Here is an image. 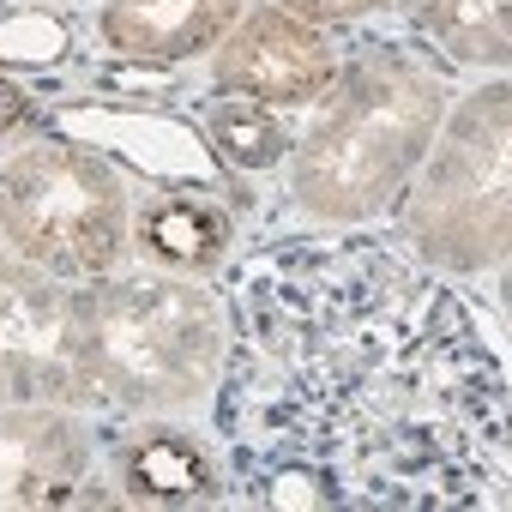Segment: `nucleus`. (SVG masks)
<instances>
[{
  "mask_svg": "<svg viewBox=\"0 0 512 512\" xmlns=\"http://www.w3.org/2000/svg\"><path fill=\"white\" fill-rule=\"evenodd\" d=\"M217 428L235 482L314 464L350 512L506 506V362L380 235H296L229 272Z\"/></svg>",
  "mask_w": 512,
  "mask_h": 512,
  "instance_id": "obj_1",
  "label": "nucleus"
},
{
  "mask_svg": "<svg viewBox=\"0 0 512 512\" xmlns=\"http://www.w3.org/2000/svg\"><path fill=\"white\" fill-rule=\"evenodd\" d=\"M452 103V73L404 43H362L338 61V79L290 139V199L314 223L386 217L428 157Z\"/></svg>",
  "mask_w": 512,
  "mask_h": 512,
  "instance_id": "obj_2",
  "label": "nucleus"
},
{
  "mask_svg": "<svg viewBox=\"0 0 512 512\" xmlns=\"http://www.w3.org/2000/svg\"><path fill=\"white\" fill-rule=\"evenodd\" d=\"M97 404L133 416H181L211 398L223 374V302L199 278H97L85 290Z\"/></svg>",
  "mask_w": 512,
  "mask_h": 512,
  "instance_id": "obj_3",
  "label": "nucleus"
},
{
  "mask_svg": "<svg viewBox=\"0 0 512 512\" xmlns=\"http://www.w3.org/2000/svg\"><path fill=\"white\" fill-rule=\"evenodd\" d=\"M506 79L470 91L434 133L428 157L398 193V241L428 272H500L512 217V157H506Z\"/></svg>",
  "mask_w": 512,
  "mask_h": 512,
  "instance_id": "obj_4",
  "label": "nucleus"
},
{
  "mask_svg": "<svg viewBox=\"0 0 512 512\" xmlns=\"http://www.w3.org/2000/svg\"><path fill=\"white\" fill-rule=\"evenodd\" d=\"M127 235V187L97 151L73 139H37L0 169V241L13 260L97 284L127 260Z\"/></svg>",
  "mask_w": 512,
  "mask_h": 512,
  "instance_id": "obj_5",
  "label": "nucleus"
},
{
  "mask_svg": "<svg viewBox=\"0 0 512 512\" xmlns=\"http://www.w3.org/2000/svg\"><path fill=\"white\" fill-rule=\"evenodd\" d=\"M0 404H97L85 290L13 253L0 260Z\"/></svg>",
  "mask_w": 512,
  "mask_h": 512,
  "instance_id": "obj_6",
  "label": "nucleus"
},
{
  "mask_svg": "<svg viewBox=\"0 0 512 512\" xmlns=\"http://www.w3.org/2000/svg\"><path fill=\"white\" fill-rule=\"evenodd\" d=\"M338 61L344 55L326 37V25H308L290 7H253L247 19H235L223 31L211 79H217V91L253 97L266 109H308L332 91Z\"/></svg>",
  "mask_w": 512,
  "mask_h": 512,
  "instance_id": "obj_7",
  "label": "nucleus"
},
{
  "mask_svg": "<svg viewBox=\"0 0 512 512\" xmlns=\"http://www.w3.org/2000/svg\"><path fill=\"white\" fill-rule=\"evenodd\" d=\"M55 133L133 163L157 187H217V151L199 139L193 121H175L169 109H121V103H73L55 115Z\"/></svg>",
  "mask_w": 512,
  "mask_h": 512,
  "instance_id": "obj_8",
  "label": "nucleus"
},
{
  "mask_svg": "<svg viewBox=\"0 0 512 512\" xmlns=\"http://www.w3.org/2000/svg\"><path fill=\"white\" fill-rule=\"evenodd\" d=\"M91 470V428L55 404H0V512L73 506Z\"/></svg>",
  "mask_w": 512,
  "mask_h": 512,
  "instance_id": "obj_9",
  "label": "nucleus"
},
{
  "mask_svg": "<svg viewBox=\"0 0 512 512\" xmlns=\"http://www.w3.org/2000/svg\"><path fill=\"white\" fill-rule=\"evenodd\" d=\"M109 470H115V500H127V506L187 512V506H217L223 500L217 452L193 428L163 422V416L115 428L109 434Z\"/></svg>",
  "mask_w": 512,
  "mask_h": 512,
  "instance_id": "obj_10",
  "label": "nucleus"
},
{
  "mask_svg": "<svg viewBox=\"0 0 512 512\" xmlns=\"http://www.w3.org/2000/svg\"><path fill=\"white\" fill-rule=\"evenodd\" d=\"M229 241H235V211L211 193L199 199V187H157L151 199H139L133 253L145 260V272L205 278L223 266Z\"/></svg>",
  "mask_w": 512,
  "mask_h": 512,
  "instance_id": "obj_11",
  "label": "nucleus"
},
{
  "mask_svg": "<svg viewBox=\"0 0 512 512\" xmlns=\"http://www.w3.org/2000/svg\"><path fill=\"white\" fill-rule=\"evenodd\" d=\"M235 19H241V0H109L103 43L121 61L175 67V61L217 49Z\"/></svg>",
  "mask_w": 512,
  "mask_h": 512,
  "instance_id": "obj_12",
  "label": "nucleus"
},
{
  "mask_svg": "<svg viewBox=\"0 0 512 512\" xmlns=\"http://www.w3.org/2000/svg\"><path fill=\"white\" fill-rule=\"evenodd\" d=\"M416 31L434 37L452 61L464 67H506V25H512V0H416L410 7Z\"/></svg>",
  "mask_w": 512,
  "mask_h": 512,
  "instance_id": "obj_13",
  "label": "nucleus"
},
{
  "mask_svg": "<svg viewBox=\"0 0 512 512\" xmlns=\"http://www.w3.org/2000/svg\"><path fill=\"white\" fill-rule=\"evenodd\" d=\"M205 139H211L217 163H229V169H278L290 157V127L278 121V109L253 103V97L205 103Z\"/></svg>",
  "mask_w": 512,
  "mask_h": 512,
  "instance_id": "obj_14",
  "label": "nucleus"
},
{
  "mask_svg": "<svg viewBox=\"0 0 512 512\" xmlns=\"http://www.w3.org/2000/svg\"><path fill=\"white\" fill-rule=\"evenodd\" d=\"M67 25L49 13H7L0 19V67H55L67 61Z\"/></svg>",
  "mask_w": 512,
  "mask_h": 512,
  "instance_id": "obj_15",
  "label": "nucleus"
},
{
  "mask_svg": "<svg viewBox=\"0 0 512 512\" xmlns=\"http://www.w3.org/2000/svg\"><path fill=\"white\" fill-rule=\"evenodd\" d=\"M278 7H290V13L308 19V25H356V19L392 7V0H278Z\"/></svg>",
  "mask_w": 512,
  "mask_h": 512,
  "instance_id": "obj_16",
  "label": "nucleus"
},
{
  "mask_svg": "<svg viewBox=\"0 0 512 512\" xmlns=\"http://www.w3.org/2000/svg\"><path fill=\"white\" fill-rule=\"evenodd\" d=\"M25 115H31V97H25L13 79H0V139H7V133L25 121Z\"/></svg>",
  "mask_w": 512,
  "mask_h": 512,
  "instance_id": "obj_17",
  "label": "nucleus"
},
{
  "mask_svg": "<svg viewBox=\"0 0 512 512\" xmlns=\"http://www.w3.org/2000/svg\"><path fill=\"white\" fill-rule=\"evenodd\" d=\"M0 260H7V241H0Z\"/></svg>",
  "mask_w": 512,
  "mask_h": 512,
  "instance_id": "obj_18",
  "label": "nucleus"
}]
</instances>
